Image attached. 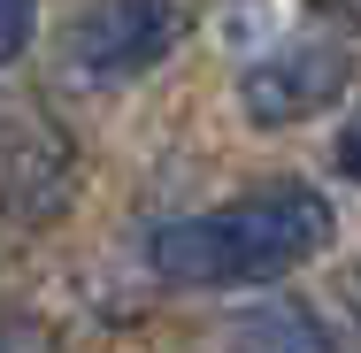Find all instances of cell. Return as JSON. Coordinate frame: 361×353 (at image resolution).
I'll return each mask as SVG.
<instances>
[{
	"instance_id": "9",
	"label": "cell",
	"mask_w": 361,
	"mask_h": 353,
	"mask_svg": "<svg viewBox=\"0 0 361 353\" xmlns=\"http://www.w3.org/2000/svg\"><path fill=\"white\" fill-rule=\"evenodd\" d=\"M346 299H354V315H361V269H354V284H346Z\"/></svg>"
},
{
	"instance_id": "8",
	"label": "cell",
	"mask_w": 361,
	"mask_h": 353,
	"mask_svg": "<svg viewBox=\"0 0 361 353\" xmlns=\"http://www.w3.org/2000/svg\"><path fill=\"white\" fill-rule=\"evenodd\" d=\"M331 16H346V23H361V0H323Z\"/></svg>"
},
{
	"instance_id": "7",
	"label": "cell",
	"mask_w": 361,
	"mask_h": 353,
	"mask_svg": "<svg viewBox=\"0 0 361 353\" xmlns=\"http://www.w3.org/2000/svg\"><path fill=\"white\" fill-rule=\"evenodd\" d=\"M338 177H354V185H361V116L338 131Z\"/></svg>"
},
{
	"instance_id": "5",
	"label": "cell",
	"mask_w": 361,
	"mask_h": 353,
	"mask_svg": "<svg viewBox=\"0 0 361 353\" xmlns=\"http://www.w3.org/2000/svg\"><path fill=\"white\" fill-rule=\"evenodd\" d=\"M238 353H331V338L307 307H262V315H246Z\"/></svg>"
},
{
	"instance_id": "6",
	"label": "cell",
	"mask_w": 361,
	"mask_h": 353,
	"mask_svg": "<svg viewBox=\"0 0 361 353\" xmlns=\"http://www.w3.org/2000/svg\"><path fill=\"white\" fill-rule=\"evenodd\" d=\"M39 31V0H0V62H16Z\"/></svg>"
},
{
	"instance_id": "3",
	"label": "cell",
	"mask_w": 361,
	"mask_h": 353,
	"mask_svg": "<svg viewBox=\"0 0 361 353\" xmlns=\"http://www.w3.org/2000/svg\"><path fill=\"white\" fill-rule=\"evenodd\" d=\"M177 23L185 16L169 0H92L77 39H70V62L92 85H131V77H146L177 47Z\"/></svg>"
},
{
	"instance_id": "4",
	"label": "cell",
	"mask_w": 361,
	"mask_h": 353,
	"mask_svg": "<svg viewBox=\"0 0 361 353\" xmlns=\"http://www.w3.org/2000/svg\"><path fill=\"white\" fill-rule=\"evenodd\" d=\"M77 192V154L47 116H0V208L23 223L62 215Z\"/></svg>"
},
{
	"instance_id": "1",
	"label": "cell",
	"mask_w": 361,
	"mask_h": 353,
	"mask_svg": "<svg viewBox=\"0 0 361 353\" xmlns=\"http://www.w3.org/2000/svg\"><path fill=\"white\" fill-rule=\"evenodd\" d=\"M331 246V200L307 192V185H262L246 200H231L216 215H185V223H161L146 238V261L169 284H269L315 261Z\"/></svg>"
},
{
	"instance_id": "10",
	"label": "cell",
	"mask_w": 361,
	"mask_h": 353,
	"mask_svg": "<svg viewBox=\"0 0 361 353\" xmlns=\"http://www.w3.org/2000/svg\"><path fill=\"white\" fill-rule=\"evenodd\" d=\"M0 353H23V346H16V338H0Z\"/></svg>"
},
{
	"instance_id": "2",
	"label": "cell",
	"mask_w": 361,
	"mask_h": 353,
	"mask_svg": "<svg viewBox=\"0 0 361 353\" xmlns=\"http://www.w3.org/2000/svg\"><path fill=\"white\" fill-rule=\"evenodd\" d=\"M346 47H331V39H292L277 54H262L254 70L238 77V108H246V123H262V131H292V123H307V116H323L338 92H346Z\"/></svg>"
}]
</instances>
